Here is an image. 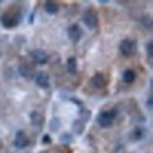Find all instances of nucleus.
Listing matches in <instances>:
<instances>
[{
	"mask_svg": "<svg viewBox=\"0 0 153 153\" xmlns=\"http://www.w3.org/2000/svg\"><path fill=\"white\" fill-rule=\"evenodd\" d=\"M0 21H1L2 26L6 28L17 27L21 21V11L18 8H11L1 16Z\"/></svg>",
	"mask_w": 153,
	"mask_h": 153,
	"instance_id": "1",
	"label": "nucleus"
},
{
	"mask_svg": "<svg viewBox=\"0 0 153 153\" xmlns=\"http://www.w3.org/2000/svg\"><path fill=\"white\" fill-rule=\"evenodd\" d=\"M115 118H117V110H107V111H102L100 114L98 115L97 121L100 125V127L102 128H107L110 126H112V124L114 123Z\"/></svg>",
	"mask_w": 153,
	"mask_h": 153,
	"instance_id": "2",
	"label": "nucleus"
},
{
	"mask_svg": "<svg viewBox=\"0 0 153 153\" xmlns=\"http://www.w3.org/2000/svg\"><path fill=\"white\" fill-rule=\"evenodd\" d=\"M119 50L124 57H132L137 52V42L132 39H124L119 45Z\"/></svg>",
	"mask_w": 153,
	"mask_h": 153,
	"instance_id": "3",
	"label": "nucleus"
},
{
	"mask_svg": "<svg viewBox=\"0 0 153 153\" xmlns=\"http://www.w3.org/2000/svg\"><path fill=\"white\" fill-rule=\"evenodd\" d=\"M82 21H84V24L88 27V28H91V30H94L97 26H98V22H99V20H98V16H97V12L94 10H92V8H88V10H86L84 13H82Z\"/></svg>",
	"mask_w": 153,
	"mask_h": 153,
	"instance_id": "4",
	"label": "nucleus"
},
{
	"mask_svg": "<svg viewBox=\"0 0 153 153\" xmlns=\"http://www.w3.org/2000/svg\"><path fill=\"white\" fill-rule=\"evenodd\" d=\"M19 73L22 78L28 79V80L33 79L34 76H36V71H34L33 66H32L31 64H28V62H22V64H20Z\"/></svg>",
	"mask_w": 153,
	"mask_h": 153,
	"instance_id": "5",
	"label": "nucleus"
},
{
	"mask_svg": "<svg viewBox=\"0 0 153 153\" xmlns=\"http://www.w3.org/2000/svg\"><path fill=\"white\" fill-rule=\"evenodd\" d=\"M30 57H31V59H32L34 62H37L39 65H44V64H46L47 60H48L47 53H46L45 51H42V50H32V51L30 52Z\"/></svg>",
	"mask_w": 153,
	"mask_h": 153,
	"instance_id": "6",
	"label": "nucleus"
},
{
	"mask_svg": "<svg viewBox=\"0 0 153 153\" xmlns=\"http://www.w3.org/2000/svg\"><path fill=\"white\" fill-rule=\"evenodd\" d=\"M14 146L17 147V149H19V150H22V149H26L27 146H28V144H30V139H28V137L26 135L25 132H22V131H18L17 134H16V138H14Z\"/></svg>",
	"mask_w": 153,
	"mask_h": 153,
	"instance_id": "7",
	"label": "nucleus"
},
{
	"mask_svg": "<svg viewBox=\"0 0 153 153\" xmlns=\"http://www.w3.org/2000/svg\"><path fill=\"white\" fill-rule=\"evenodd\" d=\"M67 34H68V38L71 39L73 42H78L82 37V30L78 25H72V26L68 27Z\"/></svg>",
	"mask_w": 153,
	"mask_h": 153,
	"instance_id": "8",
	"label": "nucleus"
},
{
	"mask_svg": "<svg viewBox=\"0 0 153 153\" xmlns=\"http://www.w3.org/2000/svg\"><path fill=\"white\" fill-rule=\"evenodd\" d=\"M36 84L41 88H48L50 87V76L45 72H40L36 76Z\"/></svg>",
	"mask_w": 153,
	"mask_h": 153,
	"instance_id": "9",
	"label": "nucleus"
},
{
	"mask_svg": "<svg viewBox=\"0 0 153 153\" xmlns=\"http://www.w3.org/2000/svg\"><path fill=\"white\" fill-rule=\"evenodd\" d=\"M91 82L96 88H99V90H101V88H104L106 86V79L101 73H97V74L92 76L91 78Z\"/></svg>",
	"mask_w": 153,
	"mask_h": 153,
	"instance_id": "10",
	"label": "nucleus"
},
{
	"mask_svg": "<svg viewBox=\"0 0 153 153\" xmlns=\"http://www.w3.org/2000/svg\"><path fill=\"white\" fill-rule=\"evenodd\" d=\"M146 135V130L143 127H135L133 131L130 134V138L132 141H140L141 139H144Z\"/></svg>",
	"mask_w": 153,
	"mask_h": 153,
	"instance_id": "11",
	"label": "nucleus"
},
{
	"mask_svg": "<svg viewBox=\"0 0 153 153\" xmlns=\"http://www.w3.org/2000/svg\"><path fill=\"white\" fill-rule=\"evenodd\" d=\"M30 118H31V124L33 126L40 127L44 124V115L41 114L40 112H38V111H33L30 115Z\"/></svg>",
	"mask_w": 153,
	"mask_h": 153,
	"instance_id": "12",
	"label": "nucleus"
},
{
	"mask_svg": "<svg viewBox=\"0 0 153 153\" xmlns=\"http://www.w3.org/2000/svg\"><path fill=\"white\" fill-rule=\"evenodd\" d=\"M135 80V72L131 68H127L123 73V81L125 84H132Z\"/></svg>",
	"mask_w": 153,
	"mask_h": 153,
	"instance_id": "13",
	"label": "nucleus"
},
{
	"mask_svg": "<svg viewBox=\"0 0 153 153\" xmlns=\"http://www.w3.org/2000/svg\"><path fill=\"white\" fill-rule=\"evenodd\" d=\"M45 11L48 14H56L59 11V6H58L57 2H54V1H46L45 2Z\"/></svg>",
	"mask_w": 153,
	"mask_h": 153,
	"instance_id": "14",
	"label": "nucleus"
},
{
	"mask_svg": "<svg viewBox=\"0 0 153 153\" xmlns=\"http://www.w3.org/2000/svg\"><path fill=\"white\" fill-rule=\"evenodd\" d=\"M76 68H78V65H76V57H71L67 59V71L72 74L76 73Z\"/></svg>",
	"mask_w": 153,
	"mask_h": 153,
	"instance_id": "15",
	"label": "nucleus"
},
{
	"mask_svg": "<svg viewBox=\"0 0 153 153\" xmlns=\"http://www.w3.org/2000/svg\"><path fill=\"white\" fill-rule=\"evenodd\" d=\"M73 131L76 132V134H81L84 133V131H85V123L84 121H81V120H76L74 123H73Z\"/></svg>",
	"mask_w": 153,
	"mask_h": 153,
	"instance_id": "16",
	"label": "nucleus"
},
{
	"mask_svg": "<svg viewBox=\"0 0 153 153\" xmlns=\"http://www.w3.org/2000/svg\"><path fill=\"white\" fill-rule=\"evenodd\" d=\"M146 51H147L149 59L152 60V56H153V42L152 41H149V42H147V45H146Z\"/></svg>",
	"mask_w": 153,
	"mask_h": 153,
	"instance_id": "17",
	"label": "nucleus"
},
{
	"mask_svg": "<svg viewBox=\"0 0 153 153\" xmlns=\"http://www.w3.org/2000/svg\"><path fill=\"white\" fill-rule=\"evenodd\" d=\"M60 141H62V143H70V141H72V135L68 133H65L64 135H61Z\"/></svg>",
	"mask_w": 153,
	"mask_h": 153,
	"instance_id": "18",
	"label": "nucleus"
},
{
	"mask_svg": "<svg viewBox=\"0 0 153 153\" xmlns=\"http://www.w3.org/2000/svg\"><path fill=\"white\" fill-rule=\"evenodd\" d=\"M146 105H147V107H149V110H152V98H149V100H147V102H146Z\"/></svg>",
	"mask_w": 153,
	"mask_h": 153,
	"instance_id": "19",
	"label": "nucleus"
},
{
	"mask_svg": "<svg viewBox=\"0 0 153 153\" xmlns=\"http://www.w3.org/2000/svg\"><path fill=\"white\" fill-rule=\"evenodd\" d=\"M42 143H50V135H45L44 138H42Z\"/></svg>",
	"mask_w": 153,
	"mask_h": 153,
	"instance_id": "20",
	"label": "nucleus"
},
{
	"mask_svg": "<svg viewBox=\"0 0 153 153\" xmlns=\"http://www.w3.org/2000/svg\"><path fill=\"white\" fill-rule=\"evenodd\" d=\"M2 149V141H1V139H0V150Z\"/></svg>",
	"mask_w": 153,
	"mask_h": 153,
	"instance_id": "21",
	"label": "nucleus"
}]
</instances>
